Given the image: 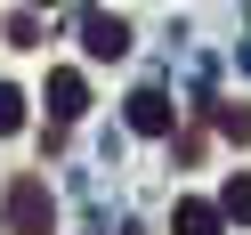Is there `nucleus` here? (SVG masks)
Returning a JSON list of instances; mask_svg holds the SVG:
<instances>
[{"mask_svg":"<svg viewBox=\"0 0 251 235\" xmlns=\"http://www.w3.org/2000/svg\"><path fill=\"white\" fill-rule=\"evenodd\" d=\"M49 219H57V203H49L41 179H17V186H8V235H49Z\"/></svg>","mask_w":251,"mask_h":235,"instance_id":"1","label":"nucleus"},{"mask_svg":"<svg viewBox=\"0 0 251 235\" xmlns=\"http://www.w3.org/2000/svg\"><path fill=\"white\" fill-rule=\"evenodd\" d=\"M219 219H227L219 203H202V195H178V211H170V227H178V235H219Z\"/></svg>","mask_w":251,"mask_h":235,"instance_id":"5","label":"nucleus"},{"mask_svg":"<svg viewBox=\"0 0 251 235\" xmlns=\"http://www.w3.org/2000/svg\"><path fill=\"white\" fill-rule=\"evenodd\" d=\"M81 49L89 57H122V49H130V25H122L114 8H89V17H81Z\"/></svg>","mask_w":251,"mask_h":235,"instance_id":"2","label":"nucleus"},{"mask_svg":"<svg viewBox=\"0 0 251 235\" xmlns=\"http://www.w3.org/2000/svg\"><path fill=\"white\" fill-rule=\"evenodd\" d=\"M89 114V81L81 73H49V122H81Z\"/></svg>","mask_w":251,"mask_h":235,"instance_id":"4","label":"nucleus"},{"mask_svg":"<svg viewBox=\"0 0 251 235\" xmlns=\"http://www.w3.org/2000/svg\"><path fill=\"white\" fill-rule=\"evenodd\" d=\"M211 122H219L227 138H243V146H251V105H211Z\"/></svg>","mask_w":251,"mask_h":235,"instance_id":"7","label":"nucleus"},{"mask_svg":"<svg viewBox=\"0 0 251 235\" xmlns=\"http://www.w3.org/2000/svg\"><path fill=\"white\" fill-rule=\"evenodd\" d=\"M0 130H25V98H17L8 81H0Z\"/></svg>","mask_w":251,"mask_h":235,"instance_id":"8","label":"nucleus"},{"mask_svg":"<svg viewBox=\"0 0 251 235\" xmlns=\"http://www.w3.org/2000/svg\"><path fill=\"white\" fill-rule=\"evenodd\" d=\"M122 114H130V130H138V138H170V122H178V105H170L162 89H138V98L122 105Z\"/></svg>","mask_w":251,"mask_h":235,"instance_id":"3","label":"nucleus"},{"mask_svg":"<svg viewBox=\"0 0 251 235\" xmlns=\"http://www.w3.org/2000/svg\"><path fill=\"white\" fill-rule=\"evenodd\" d=\"M219 211H227V219H243V227H251V170H235V179L219 186Z\"/></svg>","mask_w":251,"mask_h":235,"instance_id":"6","label":"nucleus"}]
</instances>
